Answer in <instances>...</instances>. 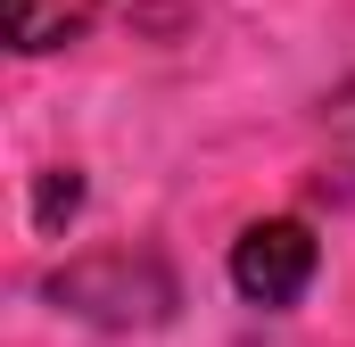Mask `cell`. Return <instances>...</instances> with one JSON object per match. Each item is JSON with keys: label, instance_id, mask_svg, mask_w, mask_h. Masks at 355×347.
<instances>
[{"label": "cell", "instance_id": "cell-1", "mask_svg": "<svg viewBox=\"0 0 355 347\" xmlns=\"http://www.w3.org/2000/svg\"><path fill=\"white\" fill-rule=\"evenodd\" d=\"M314 232L297 223V215H272V223H248L240 240H232V289L248 298V306H297L306 298V281H314Z\"/></svg>", "mask_w": 355, "mask_h": 347}, {"label": "cell", "instance_id": "cell-2", "mask_svg": "<svg viewBox=\"0 0 355 347\" xmlns=\"http://www.w3.org/2000/svg\"><path fill=\"white\" fill-rule=\"evenodd\" d=\"M99 8H107V0H0V33H8V50L42 58V50H67V42H83Z\"/></svg>", "mask_w": 355, "mask_h": 347}, {"label": "cell", "instance_id": "cell-3", "mask_svg": "<svg viewBox=\"0 0 355 347\" xmlns=\"http://www.w3.org/2000/svg\"><path fill=\"white\" fill-rule=\"evenodd\" d=\"M75 207H83V182H75V166H58L42 182V232H58V215H75Z\"/></svg>", "mask_w": 355, "mask_h": 347}]
</instances>
